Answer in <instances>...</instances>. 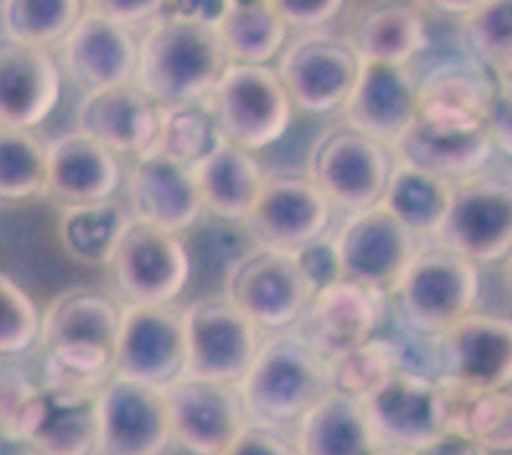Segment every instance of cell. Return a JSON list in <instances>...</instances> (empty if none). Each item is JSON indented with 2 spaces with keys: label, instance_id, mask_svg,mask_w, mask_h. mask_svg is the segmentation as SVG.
Returning <instances> with one entry per match:
<instances>
[{
  "label": "cell",
  "instance_id": "1",
  "mask_svg": "<svg viewBox=\"0 0 512 455\" xmlns=\"http://www.w3.org/2000/svg\"><path fill=\"white\" fill-rule=\"evenodd\" d=\"M148 24L132 81L161 106L205 99L228 63L215 26L174 11Z\"/></svg>",
  "mask_w": 512,
  "mask_h": 455
},
{
  "label": "cell",
  "instance_id": "2",
  "mask_svg": "<svg viewBox=\"0 0 512 455\" xmlns=\"http://www.w3.org/2000/svg\"><path fill=\"white\" fill-rule=\"evenodd\" d=\"M246 419L295 427L308 406L329 391L326 360L298 331L277 329L259 342L249 368L236 381Z\"/></svg>",
  "mask_w": 512,
  "mask_h": 455
},
{
  "label": "cell",
  "instance_id": "3",
  "mask_svg": "<svg viewBox=\"0 0 512 455\" xmlns=\"http://www.w3.org/2000/svg\"><path fill=\"white\" fill-rule=\"evenodd\" d=\"M388 298H394L396 318L412 337L432 339L476 311L481 267L440 244L419 249Z\"/></svg>",
  "mask_w": 512,
  "mask_h": 455
},
{
  "label": "cell",
  "instance_id": "4",
  "mask_svg": "<svg viewBox=\"0 0 512 455\" xmlns=\"http://www.w3.org/2000/svg\"><path fill=\"white\" fill-rule=\"evenodd\" d=\"M205 99L223 140L251 153L285 138L293 122V101L267 63H225Z\"/></svg>",
  "mask_w": 512,
  "mask_h": 455
},
{
  "label": "cell",
  "instance_id": "5",
  "mask_svg": "<svg viewBox=\"0 0 512 455\" xmlns=\"http://www.w3.org/2000/svg\"><path fill=\"white\" fill-rule=\"evenodd\" d=\"M378 453H427L445 430L443 388L404 360L363 399Z\"/></svg>",
  "mask_w": 512,
  "mask_h": 455
},
{
  "label": "cell",
  "instance_id": "6",
  "mask_svg": "<svg viewBox=\"0 0 512 455\" xmlns=\"http://www.w3.org/2000/svg\"><path fill=\"white\" fill-rule=\"evenodd\" d=\"M107 267L122 303L171 306L187 287L192 256L179 233L130 218Z\"/></svg>",
  "mask_w": 512,
  "mask_h": 455
},
{
  "label": "cell",
  "instance_id": "7",
  "mask_svg": "<svg viewBox=\"0 0 512 455\" xmlns=\"http://www.w3.org/2000/svg\"><path fill=\"white\" fill-rule=\"evenodd\" d=\"M438 244L479 267L507 259L512 246L510 179L484 169L456 181L438 231Z\"/></svg>",
  "mask_w": 512,
  "mask_h": 455
},
{
  "label": "cell",
  "instance_id": "8",
  "mask_svg": "<svg viewBox=\"0 0 512 455\" xmlns=\"http://www.w3.org/2000/svg\"><path fill=\"white\" fill-rule=\"evenodd\" d=\"M394 153L375 138L344 125L324 132L311 148L308 179L331 207L355 212L381 202Z\"/></svg>",
  "mask_w": 512,
  "mask_h": 455
},
{
  "label": "cell",
  "instance_id": "9",
  "mask_svg": "<svg viewBox=\"0 0 512 455\" xmlns=\"http://www.w3.org/2000/svg\"><path fill=\"white\" fill-rule=\"evenodd\" d=\"M182 324L187 378L236 383L262 342V329L225 295L189 303Z\"/></svg>",
  "mask_w": 512,
  "mask_h": 455
},
{
  "label": "cell",
  "instance_id": "10",
  "mask_svg": "<svg viewBox=\"0 0 512 455\" xmlns=\"http://www.w3.org/2000/svg\"><path fill=\"white\" fill-rule=\"evenodd\" d=\"M311 295V282L293 251L254 246L225 275V298L262 331L293 326Z\"/></svg>",
  "mask_w": 512,
  "mask_h": 455
},
{
  "label": "cell",
  "instance_id": "11",
  "mask_svg": "<svg viewBox=\"0 0 512 455\" xmlns=\"http://www.w3.org/2000/svg\"><path fill=\"white\" fill-rule=\"evenodd\" d=\"M112 373L156 388L179 381L184 375L182 313L171 306L122 303Z\"/></svg>",
  "mask_w": 512,
  "mask_h": 455
},
{
  "label": "cell",
  "instance_id": "12",
  "mask_svg": "<svg viewBox=\"0 0 512 455\" xmlns=\"http://www.w3.org/2000/svg\"><path fill=\"white\" fill-rule=\"evenodd\" d=\"M331 236L342 277L363 282L386 295L422 249V241L383 205L347 212V218Z\"/></svg>",
  "mask_w": 512,
  "mask_h": 455
},
{
  "label": "cell",
  "instance_id": "13",
  "mask_svg": "<svg viewBox=\"0 0 512 455\" xmlns=\"http://www.w3.org/2000/svg\"><path fill=\"white\" fill-rule=\"evenodd\" d=\"M357 68L360 57L347 37L308 29L282 52L277 75L298 112L326 114L342 106Z\"/></svg>",
  "mask_w": 512,
  "mask_h": 455
},
{
  "label": "cell",
  "instance_id": "14",
  "mask_svg": "<svg viewBox=\"0 0 512 455\" xmlns=\"http://www.w3.org/2000/svg\"><path fill=\"white\" fill-rule=\"evenodd\" d=\"M331 212L334 207L308 176L272 174L262 179L241 223L254 246L295 251L329 231Z\"/></svg>",
  "mask_w": 512,
  "mask_h": 455
},
{
  "label": "cell",
  "instance_id": "15",
  "mask_svg": "<svg viewBox=\"0 0 512 455\" xmlns=\"http://www.w3.org/2000/svg\"><path fill=\"white\" fill-rule=\"evenodd\" d=\"M171 445L163 388L112 375L96 396V453L158 455Z\"/></svg>",
  "mask_w": 512,
  "mask_h": 455
},
{
  "label": "cell",
  "instance_id": "16",
  "mask_svg": "<svg viewBox=\"0 0 512 455\" xmlns=\"http://www.w3.org/2000/svg\"><path fill=\"white\" fill-rule=\"evenodd\" d=\"M386 311V293L363 282L339 277L311 295L290 329L298 331L316 355L329 360L375 337L383 326Z\"/></svg>",
  "mask_w": 512,
  "mask_h": 455
},
{
  "label": "cell",
  "instance_id": "17",
  "mask_svg": "<svg viewBox=\"0 0 512 455\" xmlns=\"http://www.w3.org/2000/svg\"><path fill=\"white\" fill-rule=\"evenodd\" d=\"M435 347V375L466 388H505L512 378L510 318L471 311L438 337L425 339Z\"/></svg>",
  "mask_w": 512,
  "mask_h": 455
},
{
  "label": "cell",
  "instance_id": "18",
  "mask_svg": "<svg viewBox=\"0 0 512 455\" xmlns=\"http://www.w3.org/2000/svg\"><path fill=\"white\" fill-rule=\"evenodd\" d=\"M171 443L197 455H228L246 414L236 383L187 378L163 388Z\"/></svg>",
  "mask_w": 512,
  "mask_h": 455
},
{
  "label": "cell",
  "instance_id": "19",
  "mask_svg": "<svg viewBox=\"0 0 512 455\" xmlns=\"http://www.w3.org/2000/svg\"><path fill=\"white\" fill-rule=\"evenodd\" d=\"M60 70L75 88H99L130 83L138 68V37L130 26L83 11L70 32L60 39Z\"/></svg>",
  "mask_w": 512,
  "mask_h": 455
},
{
  "label": "cell",
  "instance_id": "20",
  "mask_svg": "<svg viewBox=\"0 0 512 455\" xmlns=\"http://www.w3.org/2000/svg\"><path fill=\"white\" fill-rule=\"evenodd\" d=\"M339 109L347 125L391 148L417 117V73L412 65L360 60L355 83Z\"/></svg>",
  "mask_w": 512,
  "mask_h": 455
},
{
  "label": "cell",
  "instance_id": "21",
  "mask_svg": "<svg viewBox=\"0 0 512 455\" xmlns=\"http://www.w3.org/2000/svg\"><path fill=\"white\" fill-rule=\"evenodd\" d=\"M63 96V70L50 47L0 37V127L34 130Z\"/></svg>",
  "mask_w": 512,
  "mask_h": 455
},
{
  "label": "cell",
  "instance_id": "22",
  "mask_svg": "<svg viewBox=\"0 0 512 455\" xmlns=\"http://www.w3.org/2000/svg\"><path fill=\"white\" fill-rule=\"evenodd\" d=\"M125 207L130 218L171 233L189 231L205 212L192 166L161 153L135 158L127 174Z\"/></svg>",
  "mask_w": 512,
  "mask_h": 455
},
{
  "label": "cell",
  "instance_id": "23",
  "mask_svg": "<svg viewBox=\"0 0 512 455\" xmlns=\"http://www.w3.org/2000/svg\"><path fill=\"white\" fill-rule=\"evenodd\" d=\"M75 125L114 156H143L161 130V104L135 81L86 91L75 112Z\"/></svg>",
  "mask_w": 512,
  "mask_h": 455
},
{
  "label": "cell",
  "instance_id": "24",
  "mask_svg": "<svg viewBox=\"0 0 512 455\" xmlns=\"http://www.w3.org/2000/svg\"><path fill=\"white\" fill-rule=\"evenodd\" d=\"M394 156L417 169L456 184L489 166L497 148L481 122L453 125L435 119L414 117L394 145Z\"/></svg>",
  "mask_w": 512,
  "mask_h": 455
},
{
  "label": "cell",
  "instance_id": "25",
  "mask_svg": "<svg viewBox=\"0 0 512 455\" xmlns=\"http://www.w3.org/2000/svg\"><path fill=\"white\" fill-rule=\"evenodd\" d=\"M122 169L112 150L83 135L65 132L47 143V184L44 197L60 207L117 197Z\"/></svg>",
  "mask_w": 512,
  "mask_h": 455
},
{
  "label": "cell",
  "instance_id": "26",
  "mask_svg": "<svg viewBox=\"0 0 512 455\" xmlns=\"http://www.w3.org/2000/svg\"><path fill=\"white\" fill-rule=\"evenodd\" d=\"M494 86L497 78L474 57L440 60L417 75V114L435 122L474 125L481 122Z\"/></svg>",
  "mask_w": 512,
  "mask_h": 455
},
{
  "label": "cell",
  "instance_id": "27",
  "mask_svg": "<svg viewBox=\"0 0 512 455\" xmlns=\"http://www.w3.org/2000/svg\"><path fill=\"white\" fill-rule=\"evenodd\" d=\"M347 42L360 60L412 65L430 47L425 16L404 0H375L357 13Z\"/></svg>",
  "mask_w": 512,
  "mask_h": 455
},
{
  "label": "cell",
  "instance_id": "28",
  "mask_svg": "<svg viewBox=\"0 0 512 455\" xmlns=\"http://www.w3.org/2000/svg\"><path fill=\"white\" fill-rule=\"evenodd\" d=\"M300 455H370L378 453L363 401L329 388L295 422Z\"/></svg>",
  "mask_w": 512,
  "mask_h": 455
},
{
  "label": "cell",
  "instance_id": "29",
  "mask_svg": "<svg viewBox=\"0 0 512 455\" xmlns=\"http://www.w3.org/2000/svg\"><path fill=\"white\" fill-rule=\"evenodd\" d=\"M202 207L220 220H244L262 187V166L251 150L220 140L192 166Z\"/></svg>",
  "mask_w": 512,
  "mask_h": 455
},
{
  "label": "cell",
  "instance_id": "30",
  "mask_svg": "<svg viewBox=\"0 0 512 455\" xmlns=\"http://www.w3.org/2000/svg\"><path fill=\"white\" fill-rule=\"evenodd\" d=\"M450 192H453L450 181L427 174L394 156L378 205L386 207L419 241H425V238H438L450 205Z\"/></svg>",
  "mask_w": 512,
  "mask_h": 455
},
{
  "label": "cell",
  "instance_id": "31",
  "mask_svg": "<svg viewBox=\"0 0 512 455\" xmlns=\"http://www.w3.org/2000/svg\"><path fill=\"white\" fill-rule=\"evenodd\" d=\"M130 223V212L117 200L68 205L57 220V236L65 254L78 264L107 267L119 236Z\"/></svg>",
  "mask_w": 512,
  "mask_h": 455
},
{
  "label": "cell",
  "instance_id": "32",
  "mask_svg": "<svg viewBox=\"0 0 512 455\" xmlns=\"http://www.w3.org/2000/svg\"><path fill=\"white\" fill-rule=\"evenodd\" d=\"M44 388V409L29 443L39 453H96V396Z\"/></svg>",
  "mask_w": 512,
  "mask_h": 455
},
{
  "label": "cell",
  "instance_id": "33",
  "mask_svg": "<svg viewBox=\"0 0 512 455\" xmlns=\"http://www.w3.org/2000/svg\"><path fill=\"white\" fill-rule=\"evenodd\" d=\"M215 34L228 63H269L288 39V24L267 0L233 3L215 21Z\"/></svg>",
  "mask_w": 512,
  "mask_h": 455
},
{
  "label": "cell",
  "instance_id": "34",
  "mask_svg": "<svg viewBox=\"0 0 512 455\" xmlns=\"http://www.w3.org/2000/svg\"><path fill=\"white\" fill-rule=\"evenodd\" d=\"M47 145L32 130L0 127V205L44 197Z\"/></svg>",
  "mask_w": 512,
  "mask_h": 455
},
{
  "label": "cell",
  "instance_id": "35",
  "mask_svg": "<svg viewBox=\"0 0 512 455\" xmlns=\"http://www.w3.org/2000/svg\"><path fill=\"white\" fill-rule=\"evenodd\" d=\"M223 140L207 99L161 106V130L153 148L145 153H161L194 166Z\"/></svg>",
  "mask_w": 512,
  "mask_h": 455
},
{
  "label": "cell",
  "instance_id": "36",
  "mask_svg": "<svg viewBox=\"0 0 512 455\" xmlns=\"http://www.w3.org/2000/svg\"><path fill=\"white\" fill-rule=\"evenodd\" d=\"M463 47L497 81H510L512 68V0H481L461 16Z\"/></svg>",
  "mask_w": 512,
  "mask_h": 455
},
{
  "label": "cell",
  "instance_id": "37",
  "mask_svg": "<svg viewBox=\"0 0 512 455\" xmlns=\"http://www.w3.org/2000/svg\"><path fill=\"white\" fill-rule=\"evenodd\" d=\"M83 13V0H0L3 37L52 47Z\"/></svg>",
  "mask_w": 512,
  "mask_h": 455
},
{
  "label": "cell",
  "instance_id": "38",
  "mask_svg": "<svg viewBox=\"0 0 512 455\" xmlns=\"http://www.w3.org/2000/svg\"><path fill=\"white\" fill-rule=\"evenodd\" d=\"M404 360V347L399 342L386 337H370L326 360L329 388L363 399L370 388L378 386Z\"/></svg>",
  "mask_w": 512,
  "mask_h": 455
},
{
  "label": "cell",
  "instance_id": "39",
  "mask_svg": "<svg viewBox=\"0 0 512 455\" xmlns=\"http://www.w3.org/2000/svg\"><path fill=\"white\" fill-rule=\"evenodd\" d=\"M44 409V388L19 365H0V440L29 443Z\"/></svg>",
  "mask_w": 512,
  "mask_h": 455
},
{
  "label": "cell",
  "instance_id": "40",
  "mask_svg": "<svg viewBox=\"0 0 512 455\" xmlns=\"http://www.w3.org/2000/svg\"><path fill=\"white\" fill-rule=\"evenodd\" d=\"M39 308L24 287L0 272V357L24 355L39 339Z\"/></svg>",
  "mask_w": 512,
  "mask_h": 455
},
{
  "label": "cell",
  "instance_id": "41",
  "mask_svg": "<svg viewBox=\"0 0 512 455\" xmlns=\"http://www.w3.org/2000/svg\"><path fill=\"white\" fill-rule=\"evenodd\" d=\"M293 256L295 262L300 264V269H303V275L311 282L313 293L342 277L339 256L337 249H334V236H331L329 231L316 236L313 241H308V244H303L300 249H295Z\"/></svg>",
  "mask_w": 512,
  "mask_h": 455
},
{
  "label": "cell",
  "instance_id": "42",
  "mask_svg": "<svg viewBox=\"0 0 512 455\" xmlns=\"http://www.w3.org/2000/svg\"><path fill=\"white\" fill-rule=\"evenodd\" d=\"M288 427H277V424L254 422L246 419L244 427L238 430L236 440L231 445L228 455H249V453H264V455H295V437L288 435Z\"/></svg>",
  "mask_w": 512,
  "mask_h": 455
},
{
  "label": "cell",
  "instance_id": "43",
  "mask_svg": "<svg viewBox=\"0 0 512 455\" xmlns=\"http://www.w3.org/2000/svg\"><path fill=\"white\" fill-rule=\"evenodd\" d=\"M267 6L288 24V29L308 32L337 19L347 0H267Z\"/></svg>",
  "mask_w": 512,
  "mask_h": 455
},
{
  "label": "cell",
  "instance_id": "44",
  "mask_svg": "<svg viewBox=\"0 0 512 455\" xmlns=\"http://www.w3.org/2000/svg\"><path fill=\"white\" fill-rule=\"evenodd\" d=\"M169 6V0H83V11L99 13L104 19L125 26L148 24Z\"/></svg>",
  "mask_w": 512,
  "mask_h": 455
},
{
  "label": "cell",
  "instance_id": "45",
  "mask_svg": "<svg viewBox=\"0 0 512 455\" xmlns=\"http://www.w3.org/2000/svg\"><path fill=\"white\" fill-rule=\"evenodd\" d=\"M512 101H510V81H497L492 96H489L484 114H481V125L489 132L494 148L502 150L510 156L512 145Z\"/></svg>",
  "mask_w": 512,
  "mask_h": 455
},
{
  "label": "cell",
  "instance_id": "46",
  "mask_svg": "<svg viewBox=\"0 0 512 455\" xmlns=\"http://www.w3.org/2000/svg\"><path fill=\"white\" fill-rule=\"evenodd\" d=\"M171 11L189 16V19L205 21V24L215 26V21L220 19V13L228 8V0H169Z\"/></svg>",
  "mask_w": 512,
  "mask_h": 455
},
{
  "label": "cell",
  "instance_id": "47",
  "mask_svg": "<svg viewBox=\"0 0 512 455\" xmlns=\"http://www.w3.org/2000/svg\"><path fill=\"white\" fill-rule=\"evenodd\" d=\"M479 3L481 0H419V6L430 8L432 13H443V16H463Z\"/></svg>",
  "mask_w": 512,
  "mask_h": 455
},
{
  "label": "cell",
  "instance_id": "48",
  "mask_svg": "<svg viewBox=\"0 0 512 455\" xmlns=\"http://www.w3.org/2000/svg\"><path fill=\"white\" fill-rule=\"evenodd\" d=\"M233 3H254V0H228V6H233Z\"/></svg>",
  "mask_w": 512,
  "mask_h": 455
}]
</instances>
